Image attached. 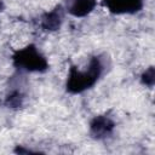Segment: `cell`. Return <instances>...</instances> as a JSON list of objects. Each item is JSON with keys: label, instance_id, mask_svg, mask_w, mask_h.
Returning <instances> with one entry per match:
<instances>
[{"label": "cell", "instance_id": "1", "mask_svg": "<svg viewBox=\"0 0 155 155\" xmlns=\"http://www.w3.org/2000/svg\"><path fill=\"white\" fill-rule=\"evenodd\" d=\"M104 70L103 61L99 56L92 57L86 70L81 71L76 67H71L67 80V91L70 93H81L91 88L102 76Z\"/></svg>", "mask_w": 155, "mask_h": 155}, {"label": "cell", "instance_id": "2", "mask_svg": "<svg viewBox=\"0 0 155 155\" xmlns=\"http://www.w3.org/2000/svg\"><path fill=\"white\" fill-rule=\"evenodd\" d=\"M13 65L25 71H45L48 68L46 58L38 51L34 45H28L17 50L12 56Z\"/></svg>", "mask_w": 155, "mask_h": 155}, {"label": "cell", "instance_id": "3", "mask_svg": "<svg viewBox=\"0 0 155 155\" xmlns=\"http://www.w3.org/2000/svg\"><path fill=\"white\" fill-rule=\"evenodd\" d=\"M102 5L115 15H132L142 10L143 0H103Z\"/></svg>", "mask_w": 155, "mask_h": 155}, {"label": "cell", "instance_id": "4", "mask_svg": "<svg viewBox=\"0 0 155 155\" xmlns=\"http://www.w3.org/2000/svg\"><path fill=\"white\" fill-rule=\"evenodd\" d=\"M115 124L107 115H98L93 117L90 124V133L94 139H104L114 131Z\"/></svg>", "mask_w": 155, "mask_h": 155}, {"label": "cell", "instance_id": "5", "mask_svg": "<svg viewBox=\"0 0 155 155\" xmlns=\"http://www.w3.org/2000/svg\"><path fill=\"white\" fill-rule=\"evenodd\" d=\"M63 22V8L61 5L56 6L50 12H46L41 18V27L44 30L54 31L61 28Z\"/></svg>", "mask_w": 155, "mask_h": 155}, {"label": "cell", "instance_id": "6", "mask_svg": "<svg viewBox=\"0 0 155 155\" xmlns=\"http://www.w3.org/2000/svg\"><path fill=\"white\" fill-rule=\"evenodd\" d=\"M96 0H74L69 6V12L75 17H84L93 11Z\"/></svg>", "mask_w": 155, "mask_h": 155}, {"label": "cell", "instance_id": "7", "mask_svg": "<svg viewBox=\"0 0 155 155\" xmlns=\"http://www.w3.org/2000/svg\"><path fill=\"white\" fill-rule=\"evenodd\" d=\"M23 99H24V94L21 91L16 90V91H12L11 93L7 94L5 103H6L7 107L18 108V107H21L23 104Z\"/></svg>", "mask_w": 155, "mask_h": 155}, {"label": "cell", "instance_id": "8", "mask_svg": "<svg viewBox=\"0 0 155 155\" xmlns=\"http://www.w3.org/2000/svg\"><path fill=\"white\" fill-rule=\"evenodd\" d=\"M140 81L143 85L148 87H153L155 84V69L154 67H149L140 76Z\"/></svg>", "mask_w": 155, "mask_h": 155}, {"label": "cell", "instance_id": "9", "mask_svg": "<svg viewBox=\"0 0 155 155\" xmlns=\"http://www.w3.org/2000/svg\"><path fill=\"white\" fill-rule=\"evenodd\" d=\"M1 7H2V5H1V2H0V11H1Z\"/></svg>", "mask_w": 155, "mask_h": 155}]
</instances>
